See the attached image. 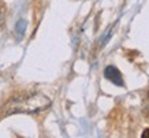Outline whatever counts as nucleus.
Wrapping results in <instances>:
<instances>
[{
	"label": "nucleus",
	"instance_id": "423d86ee",
	"mask_svg": "<svg viewBox=\"0 0 149 138\" xmlns=\"http://www.w3.org/2000/svg\"><path fill=\"white\" fill-rule=\"evenodd\" d=\"M148 96H149V92H148Z\"/></svg>",
	"mask_w": 149,
	"mask_h": 138
},
{
	"label": "nucleus",
	"instance_id": "20e7f679",
	"mask_svg": "<svg viewBox=\"0 0 149 138\" xmlns=\"http://www.w3.org/2000/svg\"><path fill=\"white\" fill-rule=\"evenodd\" d=\"M141 137L142 138H149V129H145L144 131H142V134H141Z\"/></svg>",
	"mask_w": 149,
	"mask_h": 138
},
{
	"label": "nucleus",
	"instance_id": "f03ea898",
	"mask_svg": "<svg viewBox=\"0 0 149 138\" xmlns=\"http://www.w3.org/2000/svg\"><path fill=\"white\" fill-rule=\"evenodd\" d=\"M104 77L108 81H111L112 84L118 85V86H123V78L120 71L118 70L115 66H108L104 70Z\"/></svg>",
	"mask_w": 149,
	"mask_h": 138
},
{
	"label": "nucleus",
	"instance_id": "7ed1b4c3",
	"mask_svg": "<svg viewBox=\"0 0 149 138\" xmlns=\"http://www.w3.org/2000/svg\"><path fill=\"white\" fill-rule=\"evenodd\" d=\"M25 31H26V21L19 19L18 22L15 23V33L18 37H22L25 34Z\"/></svg>",
	"mask_w": 149,
	"mask_h": 138
},
{
	"label": "nucleus",
	"instance_id": "39448f33",
	"mask_svg": "<svg viewBox=\"0 0 149 138\" xmlns=\"http://www.w3.org/2000/svg\"><path fill=\"white\" fill-rule=\"evenodd\" d=\"M148 114H149V108H148Z\"/></svg>",
	"mask_w": 149,
	"mask_h": 138
},
{
	"label": "nucleus",
	"instance_id": "f257e3e1",
	"mask_svg": "<svg viewBox=\"0 0 149 138\" xmlns=\"http://www.w3.org/2000/svg\"><path fill=\"white\" fill-rule=\"evenodd\" d=\"M51 105V100L42 94H32L25 96L22 98H17L11 101L7 114H33V112H41L47 109Z\"/></svg>",
	"mask_w": 149,
	"mask_h": 138
}]
</instances>
